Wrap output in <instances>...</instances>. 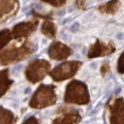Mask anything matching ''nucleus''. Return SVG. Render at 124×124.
Segmentation results:
<instances>
[{
	"mask_svg": "<svg viewBox=\"0 0 124 124\" xmlns=\"http://www.w3.org/2000/svg\"><path fill=\"white\" fill-rule=\"evenodd\" d=\"M65 100L74 103H86L89 100V95L85 85L81 82L73 81L67 87Z\"/></svg>",
	"mask_w": 124,
	"mask_h": 124,
	"instance_id": "nucleus-1",
	"label": "nucleus"
},
{
	"mask_svg": "<svg viewBox=\"0 0 124 124\" xmlns=\"http://www.w3.org/2000/svg\"><path fill=\"white\" fill-rule=\"evenodd\" d=\"M50 65L44 60H36L32 62L27 67L26 76L32 83L41 80L49 71Z\"/></svg>",
	"mask_w": 124,
	"mask_h": 124,
	"instance_id": "nucleus-2",
	"label": "nucleus"
},
{
	"mask_svg": "<svg viewBox=\"0 0 124 124\" xmlns=\"http://www.w3.org/2000/svg\"><path fill=\"white\" fill-rule=\"evenodd\" d=\"M79 66V62H66L56 67L51 73V76L55 81L68 79L75 75Z\"/></svg>",
	"mask_w": 124,
	"mask_h": 124,
	"instance_id": "nucleus-3",
	"label": "nucleus"
},
{
	"mask_svg": "<svg viewBox=\"0 0 124 124\" xmlns=\"http://www.w3.org/2000/svg\"><path fill=\"white\" fill-rule=\"evenodd\" d=\"M31 52V48L24 45L21 47L9 48L3 52L1 55L2 64L11 63L21 60Z\"/></svg>",
	"mask_w": 124,
	"mask_h": 124,
	"instance_id": "nucleus-4",
	"label": "nucleus"
},
{
	"mask_svg": "<svg viewBox=\"0 0 124 124\" xmlns=\"http://www.w3.org/2000/svg\"><path fill=\"white\" fill-rule=\"evenodd\" d=\"M55 101V95L54 88L50 86H42L35 92L31 104L35 105H46L50 104Z\"/></svg>",
	"mask_w": 124,
	"mask_h": 124,
	"instance_id": "nucleus-5",
	"label": "nucleus"
},
{
	"mask_svg": "<svg viewBox=\"0 0 124 124\" xmlns=\"http://www.w3.org/2000/svg\"><path fill=\"white\" fill-rule=\"evenodd\" d=\"M71 49L60 42H55L49 48V55L53 59L63 60L70 55Z\"/></svg>",
	"mask_w": 124,
	"mask_h": 124,
	"instance_id": "nucleus-6",
	"label": "nucleus"
},
{
	"mask_svg": "<svg viewBox=\"0 0 124 124\" xmlns=\"http://www.w3.org/2000/svg\"><path fill=\"white\" fill-rule=\"evenodd\" d=\"M113 47L109 44H105L104 43H101L99 41L95 43L89 51V57H97V56H103V55L110 54L112 52Z\"/></svg>",
	"mask_w": 124,
	"mask_h": 124,
	"instance_id": "nucleus-7",
	"label": "nucleus"
},
{
	"mask_svg": "<svg viewBox=\"0 0 124 124\" xmlns=\"http://www.w3.org/2000/svg\"><path fill=\"white\" fill-rule=\"evenodd\" d=\"M35 23H24L17 24L14 27L13 34L16 37H24L31 34L35 29Z\"/></svg>",
	"mask_w": 124,
	"mask_h": 124,
	"instance_id": "nucleus-8",
	"label": "nucleus"
},
{
	"mask_svg": "<svg viewBox=\"0 0 124 124\" xmlns=\"http://www.w3.org/2000/svg\"><path fill=\"white\" fill-rule=\"evenodd\" d=\"M18 7L17 0H1V17L13 13Z\"/></svg>",
	"mask_w": 124,
	"mask_h": 124,
	"instance_id": "nucleus-9",
	"label": "nucleus"
},
{
	"mask_svg": "<svg viewBox=\"0 0 124 124\" xmlns=\"http://www.w3.org/2000/svg\"><path fill=\"white\" fill-rule=\"evenodd\" d=\"M118 8V1L117 0H112L108 3L103 4L99 8L102 13H104L106 14H111L116 12Z\"/></svg>",
	"mask_w": 124,
	"mask_h": 124,
	"instance_id": "nucleus-10",
	"label": "nucleus"
},
{
	"mask_svg": "<svg viewBox=\"0 0 124 124\" xmlns=\"http://www.w3.org/2000/svg\"><path fill=\"white\" fill-rule=\"evenodd\" d=\"M42 32L48 37H54L55 34V25L50 22L44 23L42 25Z\"/></svg>",
	"mask_w": 124,
	"mask_h": 124,
	"instance_id": "nucleus-11",
	"label": "nucleus"
},
{
	"mask_svg": "<svg viewBox=\"0 0 124 124\" xmlns=\"http://www.w3.org/2000/svg\"><path fill=\"white\" fill-rule=\"evenodd\" d=\"M44 2L50 4L55 7H60L65 4L66 0H42Z\"/></svg>",
	"mask_w": 124,
	"mask_h": 124,
	"instance_id": "nucleus-12",
	"label": "nucleus"
}]
</instances>
